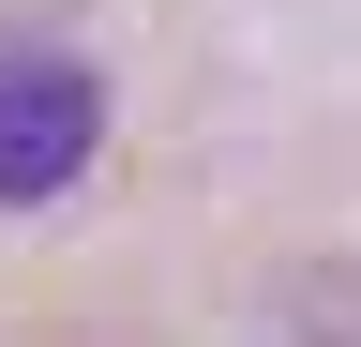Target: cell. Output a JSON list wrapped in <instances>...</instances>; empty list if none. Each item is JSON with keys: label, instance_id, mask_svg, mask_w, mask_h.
<instances>
[{"label": "cell", "instance_id": "cell-1", "mask_svg": "<svg viewBox=\"0 0 361 347\" xmlns=\"http://www.w3.org/2000/svg\"><path fill=\"white\" fill-rule=\"evenodd\" d=\"M90 151H106V76L61 61V46H16V61H0V211L75 196Z\"/></svg>", "mask_w": 361, "mask_h": 347}, {"label": "cell", "instance_id": "cell-2", "mask_svg": "<svg viewBox=\"0 0 361 347\" xmlns=\"http://www.w3.org/2000/svg\"><path fill=\"white\" fill-rule=\"evenodd\" d=\"M0 347H151V332H121V317H30V332H0Z\"/></svg>", "mask_w": 361, "mask_h": 347}]
</instances>
